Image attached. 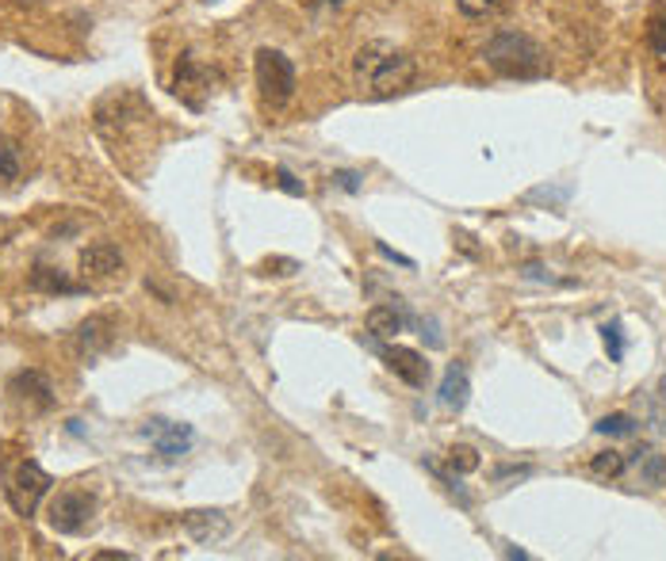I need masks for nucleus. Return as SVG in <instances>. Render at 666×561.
Here are the masks:
<instances>
[{"label":"nucleus","instance_id":"f257e3e1","mask_svg":"<svg viewBox=\"0 0 666 561\" xmlns=\"http://www.w3.org/2000/svg\"><path fill=\"white\" fill-rule=\"evenodd\" d=\"M353 77L368 100H391L417 81V61L391 43H368L356 50Z\"/></svg>","mask_w":666,"mask_h":561},{"label":"nucleus","instance_id":"f03ea898","mask_svg":"<svg viewBox=\"0 0 666 561\" xmlns=\"http://www.w3.org/2000/svg\"><path fill=\"white\" fill-rule=\"evenodd\" d=\"M483 61L506 81H544L552 73L548 50L537 38L521 35V31H498L491 43L483 46Z\"/></svg>","mask_w":666,"mask_h":561},{"label":"nucleus","instance_id":"7ed1b4c3","mask_svg":"<svg viewBox=\"0 0 666 561\" xmlns=\"http://www.w3.org/2000/svg\"><path fill=\"white\" fill-rule=\"evenodd\" d=\"M50 486H54V478L38 463H31V458H20V463L4 466V496L15 509V516H23V519L35 516L38 504H43L46 493H50Z\"/></svg>","mask_w":666,"mask_h":561},{"label":"nucleus","instance_id":"20e7f679","mask_svg":"<svg viewBox=\"0 0 666 561\" xmlns=\"http://www.w3.org/2000/svg\"><path fill=\"white\" fill-rule=\"evenodd\" d=\"M257 89H261V100L268 107H288L291 96H296V66L284 50H273V46H261L257 50Z\"/></svg>","mask_w":666,"mask_h":561},{"label":"nucleus","instance_id":"39448f33","mask_svg":"<svg viewBox=\"0 0 666 561\" xmlns=\"http://www.w3.org/2000/svg\"><path fill=\"white\" fill-rule=\"evenodd\" d=\"M92 516H96V501L81 489H61L46 509V524L58 535H81L92 524Z\"/></svg>","mask_w":666,"mask_h":561},{"label":"nucleus","instance_id":"423d86ee","mask_svg":"<svg viewBox=\"0 0 666 561\" xmlns=\"http://www.w3.org/2000/svg\"><path fill=\"white\" fill-rule=\"evenodd\" d=\"M142 435H146V440H153V451H158V458L165 466L181 463V458L192 451V443H196V432H192V424H176V420H161V417L146 420Z\"/></svg>","mask_w":666,"mask_h":561},{"label":"nucleus","instance_id":"0eeeda50","mask_svg":"<svg viewBox=\"0 0 666 561\" xmlns=\"http://www.w3.org/2000/svg\"><path fill=\"white\" fill-rule=\"evenodd\" d=\"M376 352L383 355L387 371H391L394 378L406 382V386L422 389L425 382H429V363H425V355H422V352H414V348H402V344L383 348V344H376Z\"/></svg>","mask_w":666,"mask_h":561},{"label":"nucleus","instance_id":"6e6552de","mask_svg":"<svg viewBox=\"0 0 666 561\" xmlns=\"http://www.w3.org/2000/svg\"><path fill=\"white\" fill-rule=\"evenodd\" d=\"M184 531H188L199 547H211V542L230 535V519L222 516L219 509H199V512H188V516H184Z\"/></svg>","mask_w":666,"mask_h":561},{"label":"nucleus","instance_id":"1a4fd4ad","mask_svg":"<svg viewBox=\"0 0 666 561\" xmlns=\"http://www.w3.org/2000/svg\"><path fill=\"white\" fill-rule=\"evenodd\" d=\"M115 332H112V322L107 317H89V322L77 329V355H81L84 363L100 360V355L112 348Z\"/></svg>","mask_w":666,"mask_h":561},{"label":"nucleus","instance_id":"9d476101","mask_svg":"<svg viewBox=\"0 0 666 561\" xmlns=\"http://www.w3.org/2000/svg\"><path fill=\"white\" fill-rule=\"evenodd\" d=\"M8 394L15 397V401H23L27 409H50L54 405V389H50V382L43 378L38 371H23V374H15L12 378V386H8Z\"/></svg>","mask_w":666,"mask_h":561},{"label":"nucleus","instance_id":"9b49d317","mask_svg":"<svg viewBox=\"0 0 666 561\" xmlns=\"http://www.w3.org/2000/svg\"><path fill=\"white\" fill-rule=\"evenodd\" d=\"M207 84H211V77L204 73V69L196 66V58L192 54H184L181 66H176V81H173V92L184 100L188 107H199L204 100L196 96V92H207Z\"/></svg>","mask_w":666,"mask_h":561},{"label":"nucleus","instance_id":"f8f14e48","mask_svg":"<svg viewBox=\"0 0 666 561\" xmlns=\"http://www.w3.org/2000/svg\"><path fill=\"white\" fill-rule=\"evenodd\" d=\"M437 397H440V405H445V409H452V412H460L463 405H468L471 378H468V367H463V363H448L445 378H440Z\"/></svg>","mask_w":666,"mask_h":561},{"label":"nucleus","instance_id":"ddd939ff","mask_svg":"<svg viewBox=\"0 0 666 561\" xmlns=\"http://www.w3.org/2000/svg\"><path fill=\"white\" fill-rule=\"evenodd\" d=\"M119 268H123V253H119V245H112V241H96V245H89L81 253L84 276H115Z\"/></svg>","mask_w":666,"mask_h":561},{"label":"nucleus","instance_id":"4468645a","mask_svg":"<svg viewBox=\"0 0 666 561\" xmlns=\"http://www.w3.org/2000/svg\"><path fill=\"white\" fill-rule=\"evenodd\" d=\"M402 325H406V314L399 306H371L368 309V332L371 337H399Z\"/></svg>","mask_w":666,"mask_h":561},{"label":"nucleus","instance_id":"2eb2a0df","mask_svg":"<svg viewBox=\"0 0 666 561\" xmlns=\"http://www.w3.org/2000/svg\"><path fill=\"white\" fill-rule=\"evenodd\" d=\"M31 287H35V291H46V294H81L84 291L81 283L66 279L58 268H46V264H38V268L31 271Z\"/></svg>","mask_w":666,"mask_h":561},{"label":"nucleus","instance_id":"dca6fc26","mask_svg":"<svg viewBox=\"0 0 666 561\" xmlns=\"http://www.w3.org/2000/svg\"><path fill=\"white\" fill-rule=\"evenodd\" d=\"M624 470H629V455L624 451H601V455L590 458L594 478H621Z\"/></svg>","mask_w":666,"mask_h":561},{"label":"nucleus","instance_id":"f3484780","mask_svg":"<svg viewBox=\"0 0 666 561\" xmlns=\"http://www.w3.org/2000/svg\"><path fill=\"white\" fill-rule=\"evenodd\" d=\"M647 46H652L655 58L666 66V4L655 8L652 20H647Z\"/></svg>","mask_w":666,"mask_h":561},{"label":"nucleus","instance_id":"a211bd4d","mask_svg":"<svg viewBox=\"0 0 666 561\" xmlns=\"http://www.w3.org/2000/svg\"><path fill=\"white\" fill-rule=\"evenodd\" d=\"M468 20H486V15H498L509 8V0H452Z\"/></svg>","mask_w":666,"mask_h":561},{"label":"nucleus","instance_id":"6ab92c4d","mask_svg":"<svg viewBox=\"0 0 666 561\" xmlns=\"http://www.w3.org/2000/svg\"><path fill=\"white\" fill-rule=\"evenodd\" d=\"M594 428H598L601 435H632L636 432V420H632L629 412H609V417H601Z\"/></svg>","mask_w":666,"mask_h":561},{"label":"nucleus","instance_id":"aec40b11","mask_svg":"<svg viewBox=\"0 0 666 561\" xmlns=\"http://www.w3.org/2000/svg\"><path fill=\"white\" fill-rule=\"evenodd\" d=\"M448 466L456 474H475L479 470V451L475 447H452L448 451Z\"/></svg>","mask_w":666,"mask_h":561},{"label":"nucleus","instance_id":"412c9836","mask_svg":"<svg viewBox=\"0 0 666 561\" xmlns=\"http://www.w3.org/2000/svg\"><path fill=\"white\" fill-rule=\"evenodd\" d=\"M0 180H20V150L12 142H0Z\"/></svg>","mask_w":666,"mask_h":561},{"label":"nucleus","instance_id":"4be33fe9","mask_svg":"<svg viewBox=\"0 0 666 561\" xmlns=\"http://www.w3.org/2000/svg\"><path fill=\"white\" fill-rule=\"evenodd\" d=\"M601 337H606L609 360L621 363V360H624V329H621V322H609L606 329H601Z\"/></svg>","mask_w":666,"mask_h":561},{"label":"nucleus","instance_id":"5701e85b","mask_svg":"<svg viewBox=\"0 0 666 561\" xmlns=\"http://www.w3.org/2000/svg\"><path fill=\"white\" fill-rule=\"evenodd\" d=\"M640 463H644V478L652 481V486H663V481H666V458L663 455H644Z\"/></svg>","mask_w":666,"mask_h":561},{"label":"nucleus","instance_id":"b1692460","mask_svg":"<svg viewBox=\"0 0 666 561\" xmlns=\"http://www.w3.org/2000/svg\"><path fill=\"white\" fill-rule=\"evenodd\" d=\"M276 184H280L288 195H296V199H303V195H307V187L299 184L296 176H291V168H276Z\"/></svg>","mask_w":666,"mask_h":561},{"label":"nucleus","instance_id":"393cba45","mask_svg":"<svg viewBox=\"0 0 666 561\" xmlns=\"http://www.w3.org/2000/svg\"><path fill=\"white\" fill-rule=\"evenodd\" d=\"M333 184L341 191H360V173H333Z\"/></svg>","mask_w":666,"mask_h":561},{"label":"nucleus","instance_id":"a878e982","mask_svg":"<svg viewBox=\"0 0 666 561\" xmlns=\"http://www.w3.org/2000/svg\"><path fill=\"white\" fill-rule=\"evenodd\" d=\"M379 253H383V256H387V260L402 264V268H414V260H410V256H399V253H394V248H387V245H383V241H379Z\"/></svg>","mask_w":666,"mask_h":561},{"label":"nucleus","instance_id":"bb28decb","mask_svg":"<svg viewBox=\"0 0 666 561\" xmlns=\"http://www.w3.org/2000/svg\"><path fill=\"white\" fill-rule=\"evenodd\" d=\"M326 4H341V0H326Z\"/></svg>","mask_w":666,"mask_h":561}]
</instances>
